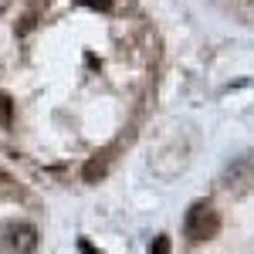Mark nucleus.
Masks as SVG:
<instances>
[{
    "label": "nucleus",
    "instance_id": "obj_1",
    "mask_svg": "<svg viewBox=\"0 0 254 254\" xmlns=\"http://www.w3.org/2000/svg\"><path fill=\"white\" fill-rule=\"evenodd\" d=\"M183 231H187L190 241H210L220 231V217H217V210L207 200H196L187 210V217H183Z\"/></svg>",
    "mask_w": 254,
    "mask_h": 254
},
{
    "label": "nucleus",
    "instance_id": "obj_2",
    "mask_svg": "<svg viewBox=\"0 0 254 254\" xmlns=\"http://www.w3.org/2000/svg\"><path fill=\"white\" fill-rule=\"evenodd\" d=\"M38 248V227L34 224H10L3 231V251L7 254H31Z\"/></svg>",
    "mask_w": 254,
    "mask_h": 254
},
{
    "label": "nucleus",
    "instance_id": "obj_3",
    "mask_svg": "<svg viewBox=\"0 0 254 254\" xmlns=\"http://www.w3.org/2000/svg\"><path fill=\"white\" fill-rule=\"evenodd\" d=\"M254 183V153L248 156L234 159L231 166H227V173H224V187L231 190V193H241V190H248Z\"/></svg>",
    "mask_w": 254,
    "mask_h": 254
},
{
    "label": "nucleus",
    "instance_id": "obj_4",
    "mask_svg": "<svg viewBox=\"0 0 254 254\" xmlns=\"http://www.w3.org/2000/svg\"><path fill=\"white\" fill-rule=\"evenodd\" d=\"M78 3L92 7V10H112V3H116V0H78Z\"/></svg>",
    "mask_w": 254,
    "mask_h": 254
},
{
    "label": "nucleus",
    "instance_id": "obj_5",
    "mask_svg": "<svg viewBox=\"0 0 254 254\" xmlns=\"http://www.w3.org/2000/svg\"><path fill=\"white\" fill-rule=\"evenodd\" d=\"M0 122L10 126V98L7 95H0Z\"/></svg>",
    "mask_w": 254,
    "mask_h": 254
},
{
    "label": "nucleus",
    "instance_id": "obj_6",
    "mask_svg": "<svg viewBox=\"0 0 254 254\" xmlns=\"http://www.w3.org/2000/svg\"><path fill=\"white\" fill-rule=\"evenodd\" d=\"M149 251H153V254H170V241H166V237H156Z\"/></svg>",
    "mask_w": 254,
    "mask_h": 254
},
{
    "label": "nucleus",
    "instance_id": "obj_7",
    "mask_svg": "<svg viewBox=\"0 0 254 254\" xmlns=\"http://www.w3.org/2000/svg\"><path fill=\"white\" fill-rule=\"evenodd\" d=\"M81 251H85V254H102V251H95V248H92L88 241H81Z\"/></svg>",
    "mask_w": 254,
    "mask_h": 254
}]
</instances>
